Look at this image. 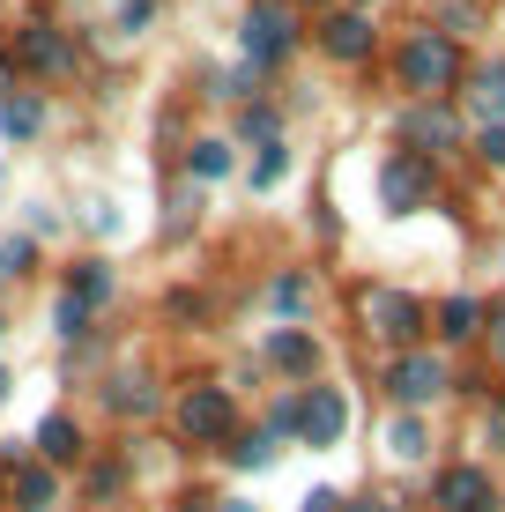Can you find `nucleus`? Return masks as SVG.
Returning <instances> with one entry per match:
<instances>
[{
  "mask_svg": "<svg viewBox=\"0 0 505 512\" xmlns=\"http://www.w3.org/2000/svg\"><path fill=\"white\" fill-rule=\"evenodd\" d=\"M454 75H461V52H454V38L424 30V38H409V45H402V82H409V90L439 97V90H454Z\"/></svg>",
  "mask_w": 505,
  "mask_h": 512,
  "instance_id": "f257e3e1",
  "label": "nucleus"
},
{
  "mask_svg": "<svg viewBox=\"0 0 505 512\" xmlns=\"http://www.w3.org/2000/svg\"><path fill=\"white\" fill-rule=\"evenodd\" d=\"M290 45H298V15H290L283 0H253V15H246V52H253V67L283 60Z\"/></svg>",
  "mask_w": 505,
  "mask_h": 512,
  "instance_id": "f03ea898",
  "label": "nucleus"
},
{
  "mask_svg": "<svg viewBox=\"0 0 505 512\" xmlns=\"http://www.w3.org/2000/svg\"><path fill=\"white\" fill-rule=\"evenodd\" d=\"M364 327L387 334V342H416L424 334V305L402 290H364Z\"/></svg>",
  "mask_w": 505,
  "mask_h": 512,
  "instance_id": "7ed1b4c3",
  "label": "nucleus"
},
{
  "mask_svg": "<svg viewBox=\"0 0 505 512\" xmlns=\"http://www.w3.org/2000/svg\"><path fill=\"white\" fill-rule=\"evenodd\" d=\"M231 394L223 386H194V394L179 401V431L186 438H201V446H216V438H231Z\"/></svg>",
  "mask_w": 505,
  "mask_h": 512,
  "instance_id": "20e7f679",
  "label": "nucleus"
},
{
  "mask_svg": "<svg viewBox=\"0 0 505 512\" xmlns=\"http://www.w3.org/2000/svg\"><path fill=\"white\" fill-rule=\"evenodd\" d=\"M402 141H409V156H439V149L461 141V119L446 112V104H409L402 112Z\"/></svg>",
  "mask_w": 505,
  "mask_h": 512,
  "instance_id": "39448f33",
  "label": "nucleus"
},
{
  "mask_svg": "<svg viewBox=\"0 0 505 512\" xmlns=\"http://www.w3.org/2000/svg\"><path fill=\"white\" fill-rule=\"evenodd\" d=\"M379 193H387V208L394 216H409V208H424L431 201V164L424 156H387V171H379Z\"/></svg>",
  "mask_w": 505,
  "mask_h": 512,
  "instance_id": "423d86ee",
  "label": "nucleus"
},
{
  "mask_svg": "<svg viewBox=\"0 0 505 512\" xmlns=\"http://www.w3.org/2000/svg\"><path fill=\"white\" fill-rule=\"evenodd\" d=\"M387 386H394V401H402V409L416 416L424 401H439V394H446V364H439V357H424V349H409V357L394 364V379H387Z\"/></svg>",
  "mask_w": 505,
  "mask_h": 512,
  "instance_id": "0eeeda50",
  "label": "nucleus"
},
{
  "mask_svg": "<svg viewBox=\"0 0 505 512\" xmlns=\"http://www.w3.org/2000/svg\"><path fill=\"white\" fill-rule=\"evenodd\" d=\"M15 60L38 67V75H67V67H75V45H67V30H52V23H23Z\"/></svg>",
  "mask_w": 505,
  "mask_h": 512,
  "instance_id": "6e6552de",
  "label": "nucleus"
},
{
  "mask_svg": "<svg viewBox=\"0 0 505 512\" xmlns=\"http://www.w3.org/2000/svg\"><path fill=\"white\" fill-rule=\"evenodd\" d=\"M439 512H498V490L483 468H446L439 475Z\"/></svg>",
  "mask_w": 505,
  "mask_h": 512,
  "instance_id": "1a4fd4ad",
  "label": "nucleus"
},
{
  "mask_svg": "<svg viewBox=\"0 0 505 512\" xmlns=\"http://www.w3.org/2000/svg\"><path fill=\"white\" fill-rule=\"evenodd\" d=\"M342 423H350L342 394H335V386H312V401L298 409V431L312 438V446H335V438H342Z\"/></svg>",
  "mask_w": 505,
  "mask_h": 512,
  "instance_id": "9d476101",
  "label": "nucleus"
},
{
  "mask_svg": "<svg viewBox=\"0 0 505 512\" xmlns=\"http://www.w3.org/2000/svg\"><path fill=\"white\" fill-rule=\"evenodd\" d=\"M468 104H476L483 127H505V60L476 67V82H468Z\"/></svg>",
  "mask_w": 505,
  "mask_h": 512,
  "instance_id": "9b49d317",
  "label": "nucleus"
},
{
  "mask_svg": "<svg viewBox=\"0 0 505 512\" xmlns=\"http://www.w3.org/2000/svg\"><path fill=\"white\" fill-rule=\"evenodd\" d=\"M320 45L335 52V60H364V52H372V23H364V15H335V23L320 30Z\"/></svg>",
  "mask_w": 505,
  "mask_h": 512,
  "instance_id": "f8f14e48",
  "label": "nucleus"
},
{
  "mask_svg": "<svg viewBox=\"0 0 505 512\" xmlns=\"http://www.w3.org/2000/svg\"><path fill=\"white\" fill-rule=\"evenodd\" d=\"M268 357L283 364V372H312V364H320V349H312V334H298V327H283L268 342Z\"/></svg>",
  "mask_w": 505,
  "mask_h": 512,
  "instance_id": "ddd939ff",
  "label": "nucleus"
},
{
  "mask_svg": "<svg viewBox=\"0 0 505 512\" xmlns=\"http://www.w3.org/2000/svg\"><path fill=\"white\" fill-rule=\"evenodd\" d=\"M38 127H45L38 97H0V134H8V141H30Z\"/></svg>",
  "mask_w": 505,
  "mask_h": 512,
  "instance_id": "4468645a",
  "label": "nucleus"
},
{
  "mask_svg": "<svg viewBox=\"0 0 505 512\" xmlns=\"http://www.w3.org/2000/svg\"><path fill=\"white\" fill-rule=\"evenodd\" d=\"M38 453H45V461H75V453H82V431H75L67 416H45V423H38Z\"/></svg>",
  "mask_w": 505,
  "mask_h": 512,
  "instance_id": "2eb2a0df",
  "label": "nucleus"
},
{
  "mask_svg": "<svg viewBox=\"0 0 505 512\" xmlns=\"http://www.w3.org/2000/svg\"><path fill=\"white\" fill-rule=\"evenodd\" d=\"M476 327H483V305H476V297H446V305H439V334H446V342H468Z\"/></svg>",
  "mask_w": 505,
  "mask_h": 512,
  "instance_id": "dca6fc26",
  "label": "nucleus"
},
{
  "mask_svg": "<svg viewBox=\"0 0 505 512\" xmlns=\"http://www.w3.org/2000/svg\"><path fill=\"white\" fill-rule=\"evenodd\" d=\"M15 498H23V512H45L52 498H60L52 468H23V461H15Z\"/></svg>",
  "mask_w": 505,
  "mask_h": 512,
  "instance_id": "f3484780",
  "label": "nucleus"
},
{
  "mask_svg": "<svg viewBox=\"0 0 505 512\" xmlns=\"http://www.w3.org/2000/svg\"><path fill=\"white\" fill-rule=\"evenodd\" d=\"M67 297H75V305L90 312V305H104V297H112V275H104V268H82V275H75V290H67Z\"/></svg>",
  "mask_w": 505,
  "mask_h": 512,
  "instance_id": "a211bd4d",
  "label": "nucleus"
},
{
  "mask_svg": "<svg viewBox=\"0 0 505 512\" xmlns=\"http://www.w3.org/2000/svg\"><path fill=\"white\" fill-rule=\"evenodd\" d=\"M194 171L201 179H223V171H231V149H223V141H194Z\"/></svg>",
  "mask_w": 505,
  "mask_h": 512,
  "instance_id": "6ab92c4d",
  "label": "nucleus"
},
{
  "mask_svg": "<svg viewBox=\"0 0 505 512\" xmlns=\"http://www.w3.org/2000/svg\"><path fill=\"white\" fill-rule=\"evenodd\" d=\"M283 164H290V156H283V141H260V164H253V186H275V179H283Z\"/></svg>",
  "mask_w": 505,
  "mask_h": 512,
  "instance_id": "aec40b11",
  "label": "nucleus"
},
{
  "mask_svg": "<svg viewBox=\"0 0 505 512\" xmlns=\"http://www.w3.org/2000/svg\"><path fill=\"white\" fill-rule=\"evenodd\" d=\"M231 461H238V468H268V461H275V446L253 431V438H238V446H231Z\"/></svg>",
  "mask_w": 505,
  "mask_h": 512,
  "instance_id": "412c9836",
  "label": "nucleus"
},
{
  "mask_svg": "<svg viewBox=\"0 0 505 512\" xmlns=\"http://www.w3.org/2000/svg\"><path fill=\"white\" fill-rule=\"evenodd\" d=\"M149 401H156V394H149L142 379H119V386H112V409H134V416H142Z\"/></svg>",
  "mask_w": 505,
  "mask_h": 512,
  "instance_id": "4be33fe9",
  "label": "nucleus"
},
{
  "mask_svg": "<svg viewBox=\"0 0 505 512\" xmlns=\"http://www.w3.org/2000/svg\"><path fill=\"white\" fill-rule=\"evenodd\" d=\"M394 453H402V461H416V453H424V423H416V416L394 423Z\"/></svg>",
  "mask_w": 505,
  "mask_h": 512,
  "instance_id": "5701e85b",
  "label": "nucleus"
},
{
  "mask_svg": "<svg viewBox=\"0 0 505 512\" xmlns=\"http://www.w3.org/2000/svg\"><path fill=\"white\" fill-rule=\"evenodd\" d=\"M305 297H312V282H305V275H283V282H275V305H283V312H298Z\"/></svg>",
  "mask_w": 505,
  "mask_h": 512,
  "instance_id": "b1692460",
  "label": "nucleus"
},
{
  "mask_svg": "<svg viewBox=\"0 0 505 512\" xmlns=\"http://www.w3.org/2000/svg\"><path fill=\"white\" fill-rule=\"evenodd\" d=\"M476 156H483V164H498V171H505V127H483V134H476Z\"/></svg>",
  "mask_w": 505,
  "mask_h": 512,
  "instance_id": "393cba45",
  "label": "nucleus"
},
{
  "mask_svg": "<svg viewBox=\"0 0 505 512\" xmlns=\"http://www.w3.org/2000/svg\"><path fill=\"white\" fill-rule=\"evenodd\" d=\"M30 268V245L23 238H0V275H23Z\"/></svg>",
  "mask_w": 505,
  "mask_h": 512,
  "instance_id": "a878e982",
  "label": "nucleus"
},
{
  "mask_svg": "<svg viewBox=\"0 0 505 512\" xmlns=\"http://www.w3.org/2000/svg\"><path fill=\"white\" fill-rule=\"evenodd\" d=\"M149 15H156V0H127V8H119V23H127V30H142Z\"/></svg>",
  "mask_w": 505,
  "mask_h": 512,
  "instance_id": "bb28decb",
  "label": "nucleus"
},
{
  "mask_svg": "<svg viewBox=\"0 0 505 512\" xmlns=\"http://www.w3.org/2000/svg\"><path fill=\"white\" fill-rule=\"evenodd\" d=\"M82 320H90V312H82L75 297H60V334H82Z\"/></svg>",
  "mask_w": 505,
  "mask_h": 512,
  "instance_id": "cd10ccee",
  "label": "nucleus"
},
{
  "mask_svg": "<svg viewBox=\"0 0 505 512\" xmlns=\"http://www.w3.org/2000/svg\"><path fill=\"white\" fill-rule=\"evenodd\" d=\"M246 134L253 141H275V112H246Z\"/></svg>",
  "mask_w": 505,
  "mask_h": 512,
  "instance_id": "c85d7f7f",
  "label": "nucleus"
},
{
  "mask_svg": "<svg viewBox=\"0 0 505 512\" xmlns=\"http://www.w3.org/2000/svg\"><path fill=\"white\" fill-rule=\"evenodd\" d=\"M305 512H342V498H335V490H312V498H305Z\"/></svg>",
  "mask_w": 505,
  "mask_h": 512,
  "instance_id": "c756f323",
  "label": "nucleus"
},
{
  "mask_svg": "<svg viewBox=\"0 0 505 512\" xmlns=\"http://www.w3.org/2000/svg\"><path fill=\"white\" fill-rule=\"evenodd\" d=\"M491 438H498V446H505V401H498V409H491Z\"/></svg>",
  "mask_w": 505,
  "mask_h": 512,
  "instance_id": "7c9ffc66",
  "label": "nucleus"
},
{
  "mask_svg": "<svg viewBox=\"0 0 505 512\" xmlns=\"http://www.w3.org/2000/svg\"><path fill=\"white\" fill-rule=\"evenodd\" d=\"M491 327H498V349H505V305H491Z\"/></svg>",
  "mask_w": 505,
  "mask_h": 512,
  "instance_id": "2f4dec72",
  "label": "nucleus"
},
{
  "mask_svg": "<svg viewBox=\"0 0 505 512\" xmlns=\"http://www.w3.org/2000/svg\"><path fill=\"white\" fill-rule=\"evenodd\" d=\"M350 512H394V505H350Z\"/></svg>",
  "mask_w": 505,
  "mask_h": 512,
  "instance_id": "473e14b6",
  "label": "nucleus"
},
{
  "mask_svg": "<svg viewBox=\"0 0 505 512\" xmlns=\"http://www.w3.org/2000/svg\"><path fill=\"white\" fill-rule=\"evenodd\" d=\"M0 90H8V60H0Z\"/></svg>",
  "mask_w": 505,
  "mask_h": 512,
  "instance_id": "72a5a7b5",
  "label": "nucleus"
},
{
  "mask_svg": "<svg viewBox=\"0 0 505 512\" xmlns=\"http://www.w3.org/2000/svg\"><path fill=\"white\" fill-rule=\"evenodd\" d=\"M223 512H253V505H223Z\"/></svg>",
  "mask_w": 505,
  "mask_h": 512,
  "instance_id": "f704fd0d",
  "label": "nucleus"
}]
</instances>
